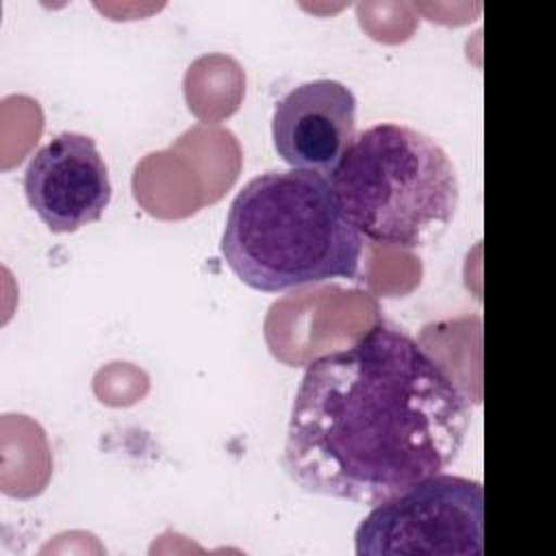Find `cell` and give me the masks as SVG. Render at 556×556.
Here are the masks:
<instances>
[{
	"label": "cell",
	"instance_id": "6da1fadb",
	"mask_svg": "<svg viewBox=\"0 0 556 556\" xmlns=\"http://www.w3.org/2000/svg\"><path fill=\"white\" fill-rule=\"evenodd\" d=\"M469 421L447 369L404 330L376 324L306 365L280 465L306 493L374 506L447 469Z\"/></svg>",
	"mask_w": 556,
	"mask_h": 556
},
{
	"label": "cell",
	"instance_id": "7a4b0ae2",
	"mask_svg": "<svg viewBox=\"0 0 556 556\" xmlns=\"http://www.w3.org/2000/svg\"><path fill=\"white\" fill-rule=\"evenodd\" d=\"M219 252L243 285L278 293L354 278L363 237L345 217L328 176L269 169L232 198Z\"/></svg>",
	"mask_w": 556,
	"mask_h": 556
},
{
	"label": "cell",
	"instance_id": "3957f363",
	"mask_svg": "<svg viewBox=\"0 0 556 556\" xmlns=\"http://www.w3.org/2000/svg\"><path fill=\"white\" fill-rule=\"evenodd\" d=\"M328 178L356 232L387 248L437 241L458 208L452 159L406 124H374L354 135Z\"/></svg>",
	"mask_w": 556,
	"mask_h": 556
},
{
	"label": "cell",
	"instance_id": "277c9868",
	"mask_svg": "<svg viewBox=\"0 0 556 556\" xmlns=\"http://www.w3.org/2000/svg\"><path fill=\"white\" fill-rule=\"evenodd\" d=\"M358 556H482L484 489L434 473L378 504L354 532Z\"/></svg>",
	"mask_w": 556,
	"mask_h": 556
},
{
	"label": "cell",
	"instance_id": "5b68a950",
	"mask_svg": "<svg viewBox=\"0 0 556 556\" xmlns=\"http://www.w3.org/2000/svg\"><path fill=\"white\" fill-rule=\"evenodd\" d=\"M109 167L96 139L61 132L43 143L24 172L30 208L52 232H74L98 222L111 202Z\"/></svg>",
	"mask_w": 556,
	"mask_h": 556
},
{
	"label": "cell",
	"instance_id": "8992f818",
	"mask_svg": "<svg viewBox=\"0 0 556 556\" xmlns=\"http://www.w3.org/2000/svg\"><path fill=\"white\" fill-rule=\"evenodd\" d=\"M356 98L332 78L302 83L287 91L271 113L276 154L293 169L330 176L354 139Z\"/></svg>",
	"mask_w": 556,
	"mask_h": 556
}]
</instances>
